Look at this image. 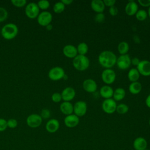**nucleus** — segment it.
<instances>
[{"label":"nucleus","instance_id":"f257e3e1","mask_svg":"<svg viewBox=\"0 0 150 150\" xmlns=\"http://www.w3.org/2000/svg\"><path fill=\"white\" fill-rule=\"evenodd\" d=\"M117 56L115 54L108 50L102 51L98 55V61L100 64L105 69H111L116 64Z\"/></svg>","mask_w":150,"mask_h":150},{"label":"nucleus","instance_id":"f03ea898","mask_svg":"<svg viewBox=\"0 0 150 150\" xmlns=\"http://www.w3.org/2000/svg\"><path fill=\"white\" fill-rule=\"evenodd\" d=\"M18 33V28L13 23L5 24L1 29V35L6 40L14 39Z\"/></svg>","mask_w":150,"mask_h":150},{"label":"nucleus","instance_id":"7ed1b4c3","mask_svg":"<svg viewBox=\"0 0 150 150\" xmlns=\"http://www.w3.org/2000/svg\"><path fill=\"white\" fill-rule=\"evenodd\" d=\"M73 66L79 71H84L90 66V60L86 55L77 54L73 59Z\"/></svg>","mask_w":150,"mask_h":150},{"label":"nucleus","instance_id":"20e7f679","mask_svg":"<svg viewBox=\"0 0 150 150\" xmlns=\"http://www.w3.org/2000/svg\"><path fill=\"white\" fill-rule=\"evenodd\" d=\"M64 70L60 66H55L50 69L48 73L49 78L53 81H58L64 78L65 76Z\"/></svg>","mask_w":150,"mask_h":150},{"label":"nucleus","instance_id":"39448f33","mask_svg":"<svg viewBox=\"0 0 150 150\" xmlns=\"http://www.w3.org/2000/svg\"><path fill=\"white\" fill-rule=\"evenodd\" d=\"M116 101L112 98L104 99L101 104V108L103 111L107 114H113L116 111L117 107Z\"/></svg>","mask_w":150,"mask_h":150},{"label":"nucleus","instance_id":"423d86ee","mask_svg":"<svg viewBox=\"0 0 150 150\" xmlns=\"http://www.w3.org/2000/svg\"><path fill=\"white\" fill-rule=\"evenodd\" d=\"M39 10L37 3L30 2L26 5L25 12L28 18L35 19L39 14Z\"/></svg>","mask_w":150,"mask_h":150},{"label":"nucleus","instance_id":"0eeeda50","mask_svg":"<svg viewBox=\"0 0 150 150\" xmlns=\"http://www.w3.org/2000/svg\"><path fill=\"white\" fill-rule=\"evenodd\" d=\"M101 77L103 82L107 85H109L115 80L116 73L112 69H105L102 71Z\"/></svg>","mask_w":150,"mask_h":150},{"label":"nucleus","instance_id":"6e6552de","mask_svg":"<svg viewBox=\"0 0 150 150\" xmlns=\"http://www.w3.org/2000/svg\"><path fill=\"white\" fill-rule=\"evenodd\" d=\"M116 64L118 69L121 70H126L128 69L131 64V59L128 54H121L117 59Z\"/></svg>","mask_w":150,"mask_h":150},{"label":"nucleus","instance_id":"1a4fd4ad","mask_svg":"<svg viewBox=\"0 0 150 150\" xmlns=\"http://www.w3.org/2000/svg\"><path fill=\"white\" fill-rule=\"evenodd\" d=\"M87 111V105L86 101L80 100L73 104V114L77 117L84 116Z\"/></svg>","mask_w":150,"mask_h":150},{"label":"nucleus","instance_id":"9d476101","mask_svg":"<svg viewBox=\"0 0 150 150\" xmlns=\"http://www.w3.org/2000/svg\"><path fill=\"white\" fill-rule=\"evenodd\" d=\"M52 13L47 11H43L39 13L37 17L38 23L42 26H46L49 24L51 23L52 21Z\"/></svg>","mask_w":150,"mask_h":150},{"label":"nucleus","instance_id":"9b49d317","mask_svg":"<svg viewBox=\"0 0 150 150\" xmlns=\"http://www.w3.org/2000/svg\"><path fill=\"white\" fill-rule=\"evenodd\" d=\"M42 120L43 119L39 114H32L26 118V122L29 127L35 128L39 127L42 124Z\"/></svg>","mask_w":150,"mask_h":150},{"label":"nucleus","instance_id":"f8f14e48","mask_svg":"<svg viewBox=\"0 0 150 150\" xmlns=\"http://www.w3.org/2000/svg\"><path fill=\"white\" fill-rule=\"evenodd\" d=\"M140 75L143 76H150V61L148 60H140L139 63L136 67Z\"/></svg>","mask_w":150,"mask_h":150},{"label":"nucleus","instance_id":"ddd939ff","mask_svg":"<svg viewBox=\"0 0 150 150\" xmlns=\"http://www.w3.org/2000/svg\"><path fill=\"white\" fill-rule=\"evenodd\" d=\"M83 89L88 93H94L97 89V84L96 81L92 79H85L82 84Z\"/></svg>","mask_w":150,"mask_h":150},{"label":"nucleus","instance_id":"4468645a","mask_svg":"<svg viewBox=\"0 0 150 150\" xmlns=\"http://www.w3.org/2000/svg\"><path fill=\"white\" fill-rule=\"evenodd\" d=\"M80 122L79 117L74 114L66 115L64 118V125L68 128H74L78 125Z\"/></svg>","mask_w":150,"mask_h":150},{"label":"nucleus","instance_id":"2eb2a0df","mask_svg":"<svg viewBox=\"0 0 150 150\" xmlns=\"http://www.w3.org/2000/svg\"><path fill=\"white\" fill-rule=\"evenodd\" d=\"M61 95L64 101L70 102L76 96V91L72 87H66L62 90Z\"/></svg>","mask_w":150,"mask_h":150},{"label":"nucleus","instance_id":"dca6fc26","mask_svg":"<svg viewBox=\"0 0 150 150\" xmlns=\"http://www.w3.org/2000/svg\"><path fill=\"white\" fill-rule=\"evenodd\" d=\"M63 53L66 57L70 59H74L78 54L76 47L70 44L66 45L63 47Z\"/></svg>","mask_w":150,"mask_h":150},{"label":"nucleus","instance_id":"f3484780","mask_svg":"<svg viewBox=\"0 0 150 150\" xmlns=\"http://www.w3.org/2000/svg\"><path fill=\"white\" fill-rule=\"evenodd\" d=\"M148 142L142 137H138L135 138L133 141V147L135 150H144L147 148Z\"/></svg>","mask_w":150,"mask_h":150},{"label":"nucleus","instance_id":"a211bd4d","mask_svg":"<svg viewBox=\"0 0 150 150\" xmlns=\"http://www.w3.org/2000/svg\"><path fill=\"white\" fill-rule=\"evenodd\" d=\"M60 127L59 121L55 118H52L49 120L46 124V130L49 133L56 132Z\"/></svg>","mask_w":150,"mask_h":150},{"label":"nucleus","instance_id":"6ab92c4d","mask_svg":"<svg viewBox=\"0 0 150 150\" xmlns=\"http://www.w3.org/2000/svg\"><path fill=\"white\" fill-rule=\"evenodd\" d=\"M138 10V5L134 1H129L125 6V12L128 16L135 15Z\"/></svg>","mask_w":150,"mask_h":150},{"label":"nucleus","instance_id":"aec40b11","mask_svg":"<svg viewBox=\"0 0 150 150\" xmlns=\"http://www.w3.org/2000/svg\"><path fill=\"white\" fill-rule=\"evenodd\" d=\"M114 89L110 85H104L100 89V94L104 99L112 97Z\"/></svg>","mask_w":150,"mask_h":150},{"label":"nucleus","instance_id":"412c9836","mask_svg":"<svg viewBox=\"0 0 150 150\" xmlns=\"http://www.w3.org/2000/svg\"><path fill=\"white\" fill-rule=\"evenodd\" d=\"M90 6L91 9L97 13H103L105 9V5L102 0H93L91 2Z\"/></svg>","mask_w":150,"mask_h":150},{"label":"nucleus","instance_id":"4be33fe9","mask_svg":"<svg viewBox=\"0 0 150 150\" xmlns=\"http://www.w3.org/2000/svg\"><path fill=\"white\" fill-rule=\"evenodd\" d=\"M60 110L66 115L73 114V105L70 101H63L60 105Z\"/></svg>","mask_w":150,"mask_h":150},{"label":"nucleus","instance_id":"5701e85b","mask_svg":"<svg viewBox=\"0 0 150 150\" xmlns=\"http://www.w3.org/2000/svg\"><path fill=\"white\" fill-rule=\"evenodd\" d=\"M142 88V84L138 81L131 82L128 87L129 92L132 94H139L141 92Z\"/></svg>","mask_w":150,"mask_h":150},{"label":"nucleus","instance_id":"b1692460","mask_svg":"<svg viewBox=\"0 0 150 150\" xmlns=\"http://www.w3.org/2000/svg\"><path fill=\"white\" fill-rule=\"evenodd\" d=\"M125 96V90L122 87H118L114 90L112 98L115 101H121L124 98Z\"/></svg>","mask_w":150,"mask_h":150},{"label":"nucleus","instance_id":"393cba45","mask_svg":"<svg viewBox=\"0 0 150 150\" xmlns=\"http://www.w3.org/2000/svg\"><path fill=\"white\" fill-rule=\"evenodd\" d=\"M140 74L137 68H131L128 72L127 77L128 80L131 82L137 81L140 77Z\"/></svg>","mask_w":150,"mask_h":150},{"label":"nucleus","instance_id":"a878e982","mask_svg":"<svg viewBox=\"0 0 150 150\" xmlns=\"http://www.w3.org/2000/svg\"><path fill=\"white\" fill-rule=\"evenodd\" d=\"M129 46L128 42L125 41H122L120 42L117 46V50L119 53L121 54H127L129 51Z\"/></svg>","mask_w":150,"mask_h":150},{"label":"nucleus","instance_id":"bb28decb","mask_svg":"<svg viewBox=\"0 0 150 150\" xmlns=\"http://www.w3.org/2000/svg\"><path fill=\"white\" fill-rule=\"evenodd\" d=\"M78 54L80 55H86L88 50V45L85 42H80L78 44L76 47Z\"/></svg>","mask_w":150,"mask_h":150},{"label":"nucleus","instance_id":"cd10ccee","mask_svg":"<svg viewBox=\"0 0 150 150\" xmlns=\"http://www.w3.org/2000/svg\"><path fill=\"white\" fill-rule=\"evenodd\" d=\"M135 17L137 20L139 21H145L148 16V12L145 9H138L137 13H135Z\"/></svg>","mask_w":150,"mask_h":150},{"label":"nucleus","instance_id":"c85d7f7f","mask_svg":"<svg viewBox=\"0 0 150 150\" xmlns=\"http://www.w3.org/2000/svg\"><path fill=\"white\" fill-rule=\"evenodd\" d=\"M65 9V5L62 1H59L56 2L53 6V10L54 13H60L64 11Z\"/></svg>","mask_w":150,"mask_h":150},{"label":"nucleus","instance_id":"c756f323","mask_svg":"<svg viewBox=\"0 0 150 150\" xmlns=\"http://www.w3.org/2000/svg\"><path fill=\"white\" fill-rule=\"evenodd\" d=\"M129 110V107L128 105L124 103H120L117 104L116 107V111L120 114H125Z\"/></svg>","mask_w":150,"mask_h":150},{"label":"nucleus","instance_id":"7c9ffc66","mask_svg":"<svg viewBox=\"0 0 150 150\" xmlns=\"http://www.w3.org/2000/svg\"><path fill=\"white\" fill-rule=\"evenodd\" d=\"M37 5L39 8V9L46 10L50 6V2L47 0H40L38 2Z\"/></svg>","mask_w":150,"mask_h":150},{"label":"nucleus","instance_id":"2f4dec72","mask_svg":"<svg viewBox=\"0 0 150 150\" xmlns=\"http://www.w3.org/2000/svg\"><path fill=\"white\" fill-rule=\"evenodd\" d=\"M8 16V12L3 7H0V22L5 21Z\"/></svg>","mask_w":150,"mask_h":150},{"label":"nucleus","instance_id":"473e14b6","mask_svg":"<svg viewBox=\"0 0 150 150\" xmlns=\"http://www.w3.org/2000/svg\"><path fill=\"white\" fill-rule=\"evenodd\" d=\"M11 3L16 7L22 8L26 5L27 1L26 0H12Z\"/></svg>","mask_w":150,"mask_h":150},{"label":"nucleus","instance_id":"72a5a7b5","mask_svg":"<svg viewBox=\"0 0 150 150\" xmlns=\"http://www.w3.org/2000/svg\"><path fill=\"white\" fill-rule=\"evenodd\" d=\"M51 99L54 103H59L62 100L61 93L58 92H55L52 94L51 96Z\"/></svg>","mask_w":150,"mask_h":150},{"label":"nucleus","instance_id":"f704fd0d","mask_svg":"<svg viewBox=\"0 0 150 150\" xmlns=\"http://www.w3.org/2000/svg\"><path fill=\"white\" fill-rule=\"evenodd\" d=\"M7 126L9 128H15L18 126V121L15 118H10L7 120Z\"/></svg>","mask_w":150,"mask_h":150},{"label":"nucleus","instance_id":"c9c22d12","mask_svg":"<svg viewBox=\"0 0 150 150\" xmlns=\"http://www.w3.org/2000/svg\"><path fill=\"white\" fill-rule=\"evenodd\" d=\"M42 119H47L50 117V111L47 108L43 109L39 114Z\"/></svg>","mask_w":150,"mask_h":150},{"label":"nucleus","instance_id":"e433bc0d","mask_svg":"<svg viewBox=\"0 0 150 150\" xmlns=\"http://www.w3.org/2000/svg\"><path fill=\"white\" fill-rule=\"evenodd\" d=\"M94 20L97 22L101 23L105 20V15L103 13H97L94 16Z\"/></svg>","mask_w":150,"mask_h":150},{"label":"nucleus","instance_id":"4c0bfd02","mask_svg":"<svg viewBox=\"0 0 150 150\" xmlns=\"http://www.w3.org/2000/svg\"><path fill=\"white\" fill-rule=\"evenodd\" d=\"M7 128V121L4 118H0V132L4 131Z\"/></svg>","mask_w":150,"mask_h":150},{"label":"nucleus","instance_id":"58836bf2","mask_svg":"<svg viewBox=\"0 0 150 150\" xmlns=\"http://www.w3.org/2000/svg\"><path fill=\"white\" fill-rule=\"evenodd\" d=\"M108 12L111 16H116L118 13V9L117 6L114 5L109 8Z\"/></svg>","mask_w":150,"mask_h":150},{"label":"nucleus","instance_id":"ea45409f","mask_svg":"<svg viewBox=\"0 0 150 150\" xmlns=\"http://www.w3.org/2000/svg\"><path fill=\"white\" fill-rule=\"evenodd\" d=\"M138 4L144 7L150 6V0H138Z\"/></svg>","mask_w":150,"mask_h":150},{"label":"nucleus","instance_id":"a19ab883","mask_svg":"<svg viewBox=\"0 0 150 150\" xmlns=\"http://www.w3.org/2000/svg\"><path fill=\"white\" fill-rule=\"evenodd\" d=\"M103 2L105 6H108L109 8L115 5V4L116 3V1L115 0H103Z\"/></svg>","mask_w":150,"mask_h":150},{"label":"nucleus","instance_id":"79ce46f5","mask_svg":"<svg viewBox=\"0 0 150 150\" xmlns=\"http://www.w3.org/2000/svg\"><path fill=\"white\" fill-rule=\"evenodd\" d=\"M140 62V60L138 58V57H133L132 59H131V64L135 66L136 67L138 66V64Z\"/></svg>","mask_w":150,"mask_h":150},{"label":"nucleus","instance_id":"37998d69","mask_svg":"<svg viewBox=\"0 0 150 150\" xmlns=\"http://www.w3.org/2000/svg\"><path fill=\"white\" fill-rule=\"evenodd\" d=\"M145 104L148 108H150V93L148 95L145 99Z\"/></svg>","mask_w":150,"mask_h":150},{"label":"nucleus","instance_id":"c03bdc74","mask_svg":"<svg viewBox=\"0 0 150 150\" xmlns=\"http://www.w3.org/2000/svg\"><path fill=\"white\" fill-rule=\"evenodd\" d=\"M61 1L64 4L65 6H66V5H70V4L73 2V0H62Z\"/></svg>","mask_w":150,"mask_h":150},{"label":"nucleus","instance_id":"a18cd8bd","mask_svg":"<svg viewBox=\"0 0 150 150\" xmlns=\"http://www.w3.org/2000/svg\"><path fill=\"white\" fill-rule=\"evenodd\" d=\"M52 28H53V26H52V25L50 23V24H49L48 25H47L46 26V30H51L52 29Z\"/></svg>","mask_w":150,"mask_h":150},{"label":"nucleus","instance_id":"49530a36","mask_svg":"<svg viewBox=\"0 0 150 150\" xmlns=\"http://www.w3.org/2000/svg\"><path fill=\"white\" fill-rule=\"evenodd\" d=\"M148 12V15L150 18V6L148 7V12Z\"/></svg>","mask_w":150,"mask_h":150},{"label":"nucleus","instance_id":"de8ad7c7","mask_svg":"<svg viewBox=\"0 0 150 150\" xmlns=\"http://www.w3.org/2000/svg\"><path fill=\"white\" fill-rule=\"evenodd\" d=\"M149 126H150V118H149Z\"/></svg>","mask_w":150,"mask_h":150},{"label":"nucleus","instance_id":"09e8293b","mask_svg":"<svg viewBox=\"0 0 150 150\" xmlns=\"http://www.w3.org/2000/svg\"><path fill=\"white\" fill-rule=\"evenodd\" d=\"M144 150H150V149H148V148H146V149H144Z\"/></svg>","mask_w":150,"mask_h":150}]
</instances>
